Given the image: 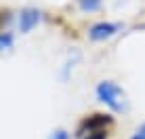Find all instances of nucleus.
Masks as SVG:
<instances>
[{
	"mask_svg": "<svg viewBox=\"0 0 145 139\" xmlns=\"http://www.w3.org/2000/svg\"><path fill=\"white\" fill-rule=\"evenodd\" d=\"M131 139H145V122L135 129V133L131 135Z\"/></svg>",
	"mask_w": 145,
	"mask_h": 139,
	"instance_id": "nucleus-9",
	"label": "nucleus"
},
{
	"mask_svg": "<svg viewBox=\"0 0 145 139\" xmlns=\"http://www.w3.org/2000/svg\"><path fill=\"white\" fill-rule=\"evenodd\" d=\"M112 125H114V118L109 116V114H91V116L80 120V125L76 129V135L84 137V135H88V133H93V131H105V129H109Z\"/></svg>",
	"mask_w": 145,
	"mask_h": 139,
	"instance_id": "nucleus-2",
	"label": "nucleus"
},
{
	"mask_svg": "<svg viewBox=\"0 0 145 139\" xmlns=\"http://www.w3.org/2000/svg\"><path fill=\"white\" fill-rule=\"evenodd\" d=\"M48 139H72V135H69V131H65V129H55L51 135H48Z\"/></svg>",
	"mask_w": 145,
	"mask_h": 139,
	"instance_id": "nucleus-7",
	"label": "nucleus"
},
{
	"mask_svg": "<svg viewBox=\"0 0 145 139\" xmlns=\"http://www.w3.org/2000/svg\"><path fill=\"white\" fill-rule=\"evenodd\" d=\"M13 47V34L11 32H0V51Z\"/></svg>",
	"mask_w": 145,
	"mask_h": 139,
	"instance_id": "nucleus-6",
	"label": "nucleus"
},
{
	"mask_svg": "<svg viewBox=\"0 0 145 139\" xmlns=\"http://www.w3.org/2000/svg\"><path fill=\"white\" fill-rule=\"evenodd\" d=\"M76 4H78L80 11H84V13H95L101 9L103 0H76Z\"/></svg>",
	"mask_w": 145,
	"mask_h": 139,
	"instance_id": "nucleus-5",
	"label": "nucleus"
},
{
	"mask_svg": "<svg viewBox=\"0 0 145 139\" xmlns=\"http://www.w3.org/2000/svg\"><path fill=\"white\" fill-rule=\"evenodd\" d=\"M40 19H42L40 9H34V7L21 9V13H19V30H21V34H27L34 26H38Z\"/></svg>",
	"mask_w": 145,
	"mask_h": 139,
	"instance_id": "nucleus-4",
	"label": "nucleus"
},
{
	"mask_svg": "<svg viewBox=\"0 0 145 139\" xmlns=\"http://www.w3.org/2000/svg\"><path fill=\"white\" fill-rule=\"evenodd\" d=\"M107 133H109V129H105V131H93V133H88V135H84L80 139H107Z\"/></svg>",
	"mask_w": 145,
	"mask_h": 139,
	"instance_id": "nucleus-8",
	"label": "nucleus"
},
{
	"mask_svg": "<svg viewBox=\"0 0 145 139\" xmlns=\"http://www.w3.org/2000/svg\"><path fill=\"white\" fill-rule=\"evenodd\" d=\"M95 93H97V99L101 103H105L109 110H114V112H126L128 110L126 93L114 80H99L97 87H95Z\"/></svg>",
	"mask_w": 145,
	"mask_h": 139,
	"instance_id": "nucleus-1",
	"label": "nucleus"
},
{
	"mask_svg": "<svg viewBox=\"0 0 145 139\" xmlns=\"http://www.w3.org/2000/svg\"><path fill=\"white\" fill-rule=\"evenodd\" d=\"M122 28L124 26L118 23V21H95L88 28V38L95 40V42H101V40H107V38L116 36Z\"/></svg>",
	"mask_w": 145,
	"mask_h": 139,
	"instance_id": "nucleus-3",
	"label": "nucleus"
}]
</instances>
